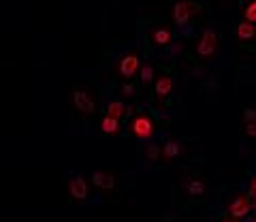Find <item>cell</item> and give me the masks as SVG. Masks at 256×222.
Listing matches in <instances>:
<instances>
[{"mask_svg": "<svg viewBox=\"0 0 256 222\" xmlns=\"http://www.w3.org/2000/svg\"><path fill=\"white\" fill-rule=\"evenodd\" d=\"M198 6L196 2H188V0H182V2H178L175 4V11H173V18H175V22L178 24H186L192 15L194 13H198Z\"/></svg>", "mask_w": 256, "mask_h": 222, "instance_id": "6da1fadb", "label": "cell"}, {"mask_svg": "<svg viewBox=\"0 0 256 222\" xmlns=\"http://www.w3.org/2000/svg\"><path fill=\"white\" fill-rule=\"evenodd\" d=\"M216 32H212V30H207V32L201 36V41H198V47H196V52L198 56H212L214 50H216Z\"/></svg>", "mask_w": 256, "mask_h": 222, "instance_id": "7a4b0ae2", "label": "cell"}, {"mask_svg": "<svg viewBox=\"0 0 256 222\" xmlns=\"http://www.w3.org/2000/svg\"><path fill=\"white\" fill-rule=\"evenodd\" d=\"M250 212V196H239L230 203V216L233 218H244Z\"/></svg>", "mask_w": 256, "mask_h": 222, "instance_id": "3957f363", "label": "cell"}, {"mask_svg": "<svg viewBox=\"0 0 256 222\" xmlns=\"http://www.w3.org/2000/svg\"><path fill=\"white\" fill-rule=\"evenodd\" d=\"M73 100H75V107H77L79 111H84V114H92V111H94V100L88 96L86 92L77 90V92L73 94Z\"/></svg>", "mask_w": 256, "mask_h": 222, "instance_id": "277c9868", "label": "cell"}, {"mask_svg": "<svg viewBox=\"0 0 256 222\" xmlns=\"http://www.w3.org/2000/svg\"><path fill=\"white\" fill-rule=\"evenodd\" d=\"M137 68H139L137 56H126V58L122 60V64H120V70H122L124 77H132L134 73H137Z\"/></svg>", "mask_w": 256, "mask_h": 222, "instance_id": "5b68a950", "label": "cell"}, {"mask_svg": "<svg viewBox=\"0 0 256 222\" xmlns=\"http://www.w3.org/2000/svg\"><path fill=\"white\" fill-rule=\"evenodd\" d=\"M92 184H94V186H98V188H114V186H116V178H114V176H109V173L96 171L94 176H92Z\"/></svg>", "mask_w": 256, "mask_h": 222, "instance_id": "8992f818", "label": "cell"}, {"mask_svg": "<svg viewBox=\"0 0 256 222\" xmlns=\"http://www.w3.org/2000/svg\"><path fill=\"white\" fill-rule=\"evenodd\" d=\"M132 130L137 137H150L152 134V122L148 120V118H137L132 124Z\"/></svg>", "mask_w": 256, "mask_h": 222, "instance_id": "52a82bcc", "label": "cell"}, {"mask_svg": "<svg viewBox=\"0 0 256 222\" xmlns=\"http://www.w3.org/2000/svg\"><path fill=\"white\" fill-rule=\"evenodd\" d=\"M70 194H73L75 199H86V196H88V184H86V180L75 178L73 182H70Z\"/></svg>", "mask_w": 256, "mask_h": 222, "instance_id": "ba28073f", "label": "cell"}, {"mask_svg": "<svg viewBox=\"0 0 256 222\" xmlns=\"http://www.w3.org/2000/svg\"><path fill=\"white\" fill-rule=\"evenodd\" d=\"M256 34V26H254V24L252 22H242V24H239V26H237V36L239 38H246V41H248V38H252Z\"/></svg>", "mask_w": 256, "mask_h": 222, "instance_id": "9c48e42d", "label": "cell"}, {"mask_svg": "<svg viewBox=\"0 0 256 222\" xmlns=\"http://www.w3.org/2000/svg\"><path fill=\"white\" fill-rule=\"evenodd\" d=\"M124 111H126V107L122 105V102H120V100H114V102L109 105V109H107V116H109V118H116V120H120Z\"/></svg>", "mask_w": 256, "mask_h": 222, "instance_id": "30bf717a", "label": "cell"}, {"mask_svg": "<svg viewBox=\"0 0 256 222\" xmlns=\"http://www.w3.org/2000/svg\"><path fill=\"white\" fill-rule=\"evenodd\" d=\"M173 88V82L169 77H162V79H158L156 82V92L160 94V96H164V94H169Z\"/></svg>", "mask_w": 256, "mask_h": 222, "instance_id": "8fae6325", "label": "cell"}, {"mask_svg": "<svg viewBox=\"0 0 256 222\" xmlns=\"http://www.w3.org/2000/svg\"><path fill=\"white\" fill-rule=\"evenodd\" d=\"M118 128H120V120H116V118H105L102 120V130H105L107 134H114V132H118Z\"/></svg>", "mask_w": 256, "mask_h": 222, "instance_id": "7c38bea8", "label": "cell"}, {"mask_svg": "<svg viewBox=\"0 0 256 222\" xmlns=\"http://www.w3.org/2000/svg\"><path fill=\"white\" fill-rule=\"evenodd\" d=\"M154 41H156L158 45L171 43V32H169V30H164V28H160V30H156V32H154Z\"/></svg>", "mask_w": 256, "mask_h": 222, "instance_id": "4fadbf2b", "label": "cell"}, {"mask_svg": "<svg viewBox=\"0 0 256 222\" xmlns=\"http://www.w3.org/2000/svg\"><path fill=\"white\" fill-rule=\"evenodd\" d=\"M178 152H180V146L175 144V141H171V144H166V146H164V156H166V158L178 156Z\"/></svg>", "mask_w": 256, "mask_h": 222, "instance_id": "5bb4252c", "label": "cell"}, {"mask_svg": "<svg viewBox=\"0 0 256 222\" xmlns=\"http://www.w3.org/2000/svg\"><path fill=\"white\" fill-rule=\"evenodd\" d=\"M246 20L256 24V0H254V2H250V6L246 9Z\"/></svg>", "mask_w": 256, "mask_h": 222, "instance_id": "9a60e30c", "label": "cell"}, {"mask_svg": "<svg viewBox=\"0 0 256 222\" xmlns=\"http://www.w3.org/2000/svg\"><path fill=\"white\" fill-rule=\"evenodd\" d=\"M188 190H190V194H201V192H203V184H201L198 180H194V182H190Z\"/></svg>", "mask_w": 256, "mask_h": 222, "instance_id": "2e32d148", "label": "cell"}, {"mask_svg": "<svg viewBox=\"0 0 256 222\" xmlns=\"http://www.w3.org/2000/svg\"><path fill=\"white\" fill-rule=\"evenodd\" d=\"M244 116H246L248 124H254V122H256V111H254V109H246V111H244Z\"/></svg>", "mask_w": 256, "mask_h": 222, "instance_id": "e0dca14e", "label": "cell"}, {"mask_svg": "<svg viewBox=\"0 0 256 222\" xmlns=\"http://www.w3.org/2000/svg\"><path fill=\"white\" fill-rule=\"evenodd\" d=\"M158 154H160V152H158L156 146H150V148H148V158H154V160H156Z\"/></svg>", "mask_w": 256, "mask_h": 222, "instance_id": "ac0fdd59", "label": "cell"}, {"mask_svg": "<svg viewBox=\"0 0 256 222\" xmlns=\"http://www.w3.org/2000/svg\"><path fill=\"white\" fill-rule=\"evenodd\" d=\"M141 77H143V82H150V79H152V68H148V66L143 68L141 70Z\"/></svg>", "mask_w": 256, "mask_h": 222, "instance_id": "d6986e66", "label": "cell"}, {"mask_svg": "<svg viewBox=\"0 0 256 222\" xmlns=\"http://www.w3.org/2000/svg\"><path fill=\"white\" fill-rule=\"evenodd\" d=\"M246 132L250 134V137H256V122H254V124H248V126H246Z\"/></svg>", "mask_w": 256, "mask_h": 222, "instance_id": "ffe728a7", "label": "cell"}, {"mask_svg": "<svg viewBox=\"0 0 256 222\" xmlns=\"http://www.w3.org/2000/svg\"><path fill=\"white\" fill-rule=\"evenodd\" d=\"M250 199H256V180L252 182V186H250Z\"/></svg>", "mask_w": 256, "mask_h": 222, "instance_id": "44dd1931", "label": "cell"}]
</instances>
